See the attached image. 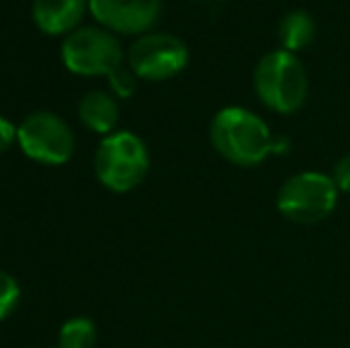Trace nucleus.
Masks as SVG:
<instances>
[{
    "label": "nucleus",
    "mask_w": 350,
    "mask_h": 348,
    "mask_svg": "<svg viewBox=\"0 0 350 348\" xmlns=\"http://www.w3.org/2000/svg\"><path fill=\"white\" fill-rule=\"evenodd\" d=\"M332 179L336 181L338 191H346V193H350V155H343V158L334 165Z\"/></svg>",
    "instance_id": "2eb2a0df"
},
{
    "label": "nucleus",
    "mask_w": 350,
    "mask_h": 348,
    "mask_svg": "<svg viewBox=\"0 0 350 348\" xmlns=\"http://www.w3.org/2000/svg\"><path fill=\"white\" fill-rule=\"evenodd\" d=\"M107 79H110V88H112V93H115V96L129 98L131 93H134L136 79H139V77H136L131 70H124V67H120V70H117L115 75L107 77Z\"/></svg>",
    "instance_id": "4468645a"
},
{
    "label": "nucleus",
    "mask_w": 350,
    "mask_h": 348,
    "mask_svg": "<svg viewBox=\"0 0 350 348\" xmlns=\"http://www.w3.org/2000/svg\"><path fill=\"white\" fill-rule=\"evenodd\" d=\"M17 144L24 155L41 165H65L74 153V134L62 117L33 112L17 126Z\"/></svg>",
    "instance_id": "423d86ee"
},
{
    "label": "nucleus",
    "mask_w": 350,
    "mask_h": 348,
    "mask_svg": "<svg viewBox=\"0 0 350 348\" xmlns=\"http://www.w3.org/2000/svg\"><path fill=\"white\" fill-rule=\"evenodd\" d=\"M253 86L265 107L279 115H293L308 101V70L295 53L269 51L258 60L253 72Z\"/></svg>",
    "instance_id": "f03ea898"
},
{
    "label": "nucleus",
    "mask_w": 350,
    "mask_h": 348,
    "mask_svg": "<svg viewBox=\"0 0 350 348\" xmlns=\"http://www.w3.org/2000/svg\"><path fill=\"white\" fill-rule=\"evenodd\" d=\"M210 141L224 160L255 168L272 153V131L255 112L239 105L221 107L210 122Z\"/></svg>",
    "instance_id": "f257e3e1"
},
{
    "label": "nucleus",
    "mask_w": 350,
    "mask_h": 348,
    "mask_svg": "<svg viewBox=\"0 0 350 348\" xmlns=\"http://www.w3.org/2000/svg\"><path fill=\"white\" fill-rule=\"evenodd\" d=\"M93 344H96V325L91 320L74 317L62 325L57 348H93Z\"/></svg>",
    "instance_id": "f8f14e48"
},
{
    "label": "nucleus",
    "mask_w": 350,
    "mask_h": 348,
    "mask_svg": "<svg viewBox=\"0 0 350 348\" xmlns=\"http://www.w3.org/2000/svg\"><path fill=\"white\" fill-rule=\"evenodd\" d=\"M88 10V0H33V24L48 36H70Z\"/></svg>",
    "instance_id": "1a4fd4ad"
},
{
    "label": "nucleus",
    "mask_w": 350,
    "mask_h": 348,
    "mask_svg": "<svg viewBox=\"0 0 350 348\" xmlns=\"http://www.w3.org/2000/svg\"><path fill=\"white\" fill-rule=\"evenodd\" d=\"M277 34H279L281 51L300 53L314 41L317 24H314L312 14L305 12V10H291V12H286L281 17Z\"/></svg>",
    "instance_id": "9b49d317"
},
{
    "label": "nucleus",
    "mask_w": 350,
    "mask_h": 348,
    "mask_svg": "<svg viewBox=\"0 0 350 348\" xmlns=\"http://www.w3.org/2000/svg\"><path fill=\"white\" fill-rule=\"evenodd\" d=\"M93 168L105 189L126 193L146 179L150 170V155L143 139L134 131H112L98 146Z\"/></svg>",
    "instance_id": "7ed1b4c3"
},
{
    "label": "nucleus",
    "mask_w": 350,
    "mask_h": 348,
    "mask_svg": "<svg viewBox=\"0 0 350 348\" xmlns=\"http://www.w3.org/2000/svg\"><path fill=\"white\" fill-rule=\"evenodd\" d=\"M338 200V186L332 174L305 170L281 184L277 191V208L288 222L317 224L334 213Z\"/></svg>",
    "instance_id": "20e7f679"
},
{
    "label": "nucleus",
    "mask_w": 350,
    "mask_h": 348,
    "mask_svg": "<svg viewBox=\"0 0 350 348\" xmlns=\"http://www.w3.org/2000/svg\"><path fill=\"white\" fill-rule=\"evenodd\" d=\"M19 303V284L12 274L0 269V322L17 308Z\"/></svg>",
    "instance_id": "ddd939ff"
},
{
    "label": "nucleus",
    "mask_w": 350,
    "mask_h": 348,
    "mask_svg": "<svg viewBox=\"0 0 350 348\" xmlns=\"http://www.w3.org/2000/svg\"><path fill=\"white\" fill-rule=\"evenodd\" d=\"M189 65V48L172 34H143L129 48V70L139 79L165 81Z\"/></svg>",
    "instance_id": "0eeeda50"
},
{
    "label": "nucleus",
    "mask_w": 350,
    "mask_h": 348,
    "mask_svg": "<svg viewBox=\"0 0 350 348\" xmlns=\"http://www.w3.org/2000/svg\"><path fill=\"white\" fill-rule=\"evenodd\" d=\"M88 10L112 34H148L160 17L162 0H88Z\"/></svg>",
    "instance_id": "6e6552de"
},
{
    "label": "nucleus",
    "mask_w": 350,
    "mask_h": 348,
    "mask_svg": "<svg viewBox=\"0 0 350 348\" xmlns=\"http://www.w3.org/2000/svg\"><path fill=\"white\" fill-rule=\"evenodd\" d=\"M14 139H17L14 124L10 120H5V117H0V153L10 150V146L14 144Z\"/></svg>",
    "instance_id": "dca6fc26"
},
{
    "label": "nucleus",
    "mask_w": 350,
    "mask_h": 348,
    "mask_svg": "<svg viewBox=\"0 0 350 348\" xmlns=\"http://www.w3.org/2000/svg\"><path fill=\"white\" fill-rule=\"evenodd\" d=\"M62 62L79 77H110L124 62L120 38L100 27L72 31L62 43Z\"/></svg>",
    "instance_id": "39448f33"
},
{
    "label": "nucleus",
    "mask_w": 350,
    "mask_h": 348,
    "mask_svg": "<svg viewBox=\"0 0 350 348\" xmlns=\"http://www.w3.org/2000/svg\"><path fill=\"white\" fill-rule=\"evenodd\" d=\"M79 120L83 122L86 129L110 136L115 131L117 122H120V105H117L115 96H110V93L88 91L79 101Z\"/></svg>",
    "instance_id": "9d476101"
}]
</instances>
